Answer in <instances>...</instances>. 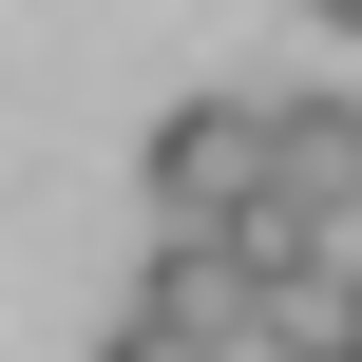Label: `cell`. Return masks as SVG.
I'll list each match as a JSON object with an SVG mask.
<instances>
[{"label":"cell","mask_w":362,"mask_h":362,"mask_svg":"<svg viewBox=\"0 0 362 362\" xmlns=\"http://www.w3.org/2000/svg\"><path fill=\"white\" fill-rule=\"evenodd\" d=\"M229 325H248L229 267H210V248H153V286L115 305V344H95V362H229Z\"/></svg>","instance_id":"3957f363"},{"label":"cell","mask_w":362,"mask_h":362,"mask_svg":"<svg viewBox=\"0 0 362 362\" xmlns=\"http://www.w3.org/2000/svg\"><path fill=\"white\" fill-rule=\"evenodd\" d=\"M267 210H305L325 248H362V95L325 76V95H267V172H248Z\"/></svg>","instance_id":"7a4b0ae2"},{"label":"cell","mask_w":362,"mask_h":362,"mask_svg":"<svg viewBox=\"0 0 362 362\" xmlns=\"http://www.w3.org/2000/svg\"><path fill=\"white\" fill-rule=\"evenodd\" d=\"M248 172H267V95H172V115H153V153H134L153 248H210V229L248 210Z\"/></svg>","instance_id":"6da1fadb"},{"label":"cell","mask_w":362,"mask_h":362,"mask_svg":"<svg viewBox=\"0 0 362 362\" xmlns=\"http://www.w3.org/2000/svg\"><path fill=\"white\" fill-rule=\"evenodd\" d=\"M305 19H325V38H362V0H305Z\"/></svg>","instance_id":"8992f818"},{"label":"cell","mask_w":362,"mask_h":362,"mask_svg":"<svg viewBox=\"0 0 362 362\" xmlns=\"http://www.w3.org/2000/svg\"><path fill=\"white\" fill-rule=\"evenodd\" d=\"M210 267H229V305H305V286H344V248H325L305 210H267V191L210 229Z\"/></svg>","instance_id":"277c9868"},{"label":"cell","mask_w":362,"mask_h":362,"mask_svg":"<svg viewBox=\"0 0 362 362\" xmlns=\"http://www.w3.org/2000/svg\"><path fill=\"white\" fill-rule=\"evenodd\" d=\"M325 362H362V248H344V286H325Z\"/></svg>","instance_id":"5b68a950"}]
</instances>
